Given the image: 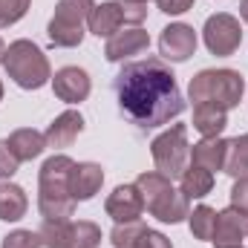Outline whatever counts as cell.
I'll return each instance as SVG.
<instances>
[{"label":"cell","instance_id":"1","mask_svg":"<svg viewBox=\"0 0 248 248\" xmlns=\"http://www.w3.org/2000/svg\"><path fill=\"white\" fill-rule=\"evenodd\" d=\"M113 90L122 116L141 130L162 127L185 113L176 75L162 58L124 63L122 72L113 78Z\"/></svg>","mask_w":248,"mask_h":248},{"label":"cell","instance_id":"2","mask_svg":"<svg viewBox=\"0 0 248 248\" xmlns=\"http://www.w3.org/2000/svg\"><path fill=\"white\" fill-rule=\"evenodd\" d=\"M72 159L69 156H49L41 165L38 173V211L46 222H66L75 214V199L69 196V170H72Z\"/></svg>","mask_w":248,"mask_h":248},{"label":"cell","instance_id":"3","mask_svg":"<svg viewBox=\"0 0 248 248\" xmlns=\"http://www.w3.org/2000/svg\"><path fill=\"white\" fill-rule=\"evenodd\" d=\"M246 78L237 69H202L187 84V98L193 104H217L222 110H234L243 101Z\"/></svg>","mask_w":248,"mask_h":248},{"label":"cell","instance_id":"4","mask_svg":"<svg viewBox=\"0 0 248 248\" xmlns=\"http://www.w3.org/2000/svg\"><path fill=\"white\" fill-rule=\"evenodd\" d=\"M136 187L144 199V208L159 219V222H168V225H176L182 222L187 214V196L182 190L170 185L168 176H162L159 170H147V173H139Z\"/></svg>","mask_w":248,"mask_h":248},{"label":"cell","instance_id":"5","mask_svg":"<svg viewBox=\"0 0 248 248\" xmlns=\"http://www.w3.org/2000/svg\"><path fill=\"white\" fill-rule=\"evenodd\" d=\"M3 66H6L9 78L20 90H41L52 78V69H49L46 55L32 41H26V38H20V41H15V44L6 46Z\"/></svg>","mask_w":248,"mask_h":248},{"label":"cell","instance_id":"6","mask_svg":"<svg viewBox=\"0 0 248 248\" xmlns=\"http://www.w3.org/2000/svg\"><path fill=\"white\" fill-rule=\"evenodd\" d=\"M93 0H58L55 6V15L46 26V35L55 46L63 49H72V46H81L84 41V23L93 12Z\"/></svg>","mask_w":248,"mask_h":248},{"label":"cell","instance_id":"7","mask_svg":"<svg viewBox=\"0 0 248 248\" xmlns=\"http://www.w3.org/2000/svg\"><path fill=\"white\" fill-rule=\"evenodd\" d=\"M150 153H153L156 170L162 176L179 179L187 168V159H190V144H187L185 124H173L170 130H165L162 136H156L153 144H150Z\"/></svg>","mask_w":248,"mask_h":248},{"label":"cell","instance_id":"8","mask_svg":"<svg viewBox=\"0 0 248 248\" xmlns=\"http://www.w3.org/2000/svg\"><path fill=\"white\" fill-rule=\"evenodd\" d=\"M41 240L46 248H98L101 246V228L90 219H66V222H46L41 225Z\"/></svg>","mask_w":248,"mask_h":248},{"label":"cell","instance_id":"9","mask_svg":"<svg viewBox=\"0 0 248 248\" xmlns=\"http://www.w3.org/2000/svg\"><path fill=\"white\" fill-rule=\"evenodd\" d=\"M202 38H205V46L211 55H219V58H228L240 49L243 44V29H240V20L228 12H219V15H211L205 20V29H202Z\"/></svg>","mask_w":248,"mask_h":248},{"label":"cell","instance_id":"10","mask_svg":"<svg viewBox=\"0 0 248 248\" xmlns=\"http://www.w3.org/2000/svg\"><path fill=\"white\" fill-rule=\"evenodd\" d=\"M159 52H162L165 61H173V63L187 61L196 52V32H193V26H187V23L165 26L162 38H159Z\"/></svg>","mask_w":248,"mask_h":248},{"label":"cell","instance_id":"11","mask_svg":"<svg viewBox=\"0 0 248 248\" xmlns=\"http://www.w3.org/2000/svg\"><path fill=\"white\" fill-rule=\"evenodd\" d=\"M248 237V214L240 208H225L217 214V225H214V237L211 243L217 248L225 246H243V240Z\"/></svg>","mask_w":248,"mask_h":248},{"label":"cell","instance_id":"12","mask_svg":"<svg viewBox=\"0 0 248 248\" xmlns=\"http://www.w3.org/2000/svg\"><path fill=\"white\" fill-rule=\"evenodd\" d=\"M104 211H107V217H113V222H136V219H141L144 199L136 185H119L107 196Z\"/></svg>","mask_w":248,"mask_h":248},{"label":"cell","instance_id":"13","mask_svg":"<svg viewBox=\"0 0 248 248\" xmlns=\"http://www.w3.org/2000/svg\"><path fill=\"white\" fill-rule=\"evenodd\" d=\"M52 90L66 104H81V101H87L93 84H90V75L81 66H63L52 78Z\"/></svg>","mask_w":248,"mask_h":248},{"label":"cell","instance_id":"14","mask_svg":"<svg viewBox=\"0 0 248 248\" xmlns=\"http://www.w3.org/2000/svg\"><path fill=\"white\" fill-rule=\"evenodd\" d=\"M104 185V170L95 162H75L69 170V196L75 202H87L93 199Z\"/></svg>","mask_w":248,"mask_h":248},{"label":"cell","instance_id":"15","mask_svg":"<svg viewBox=\"0 0 248 248\" xmlns=\"http://www.w3.org/2000/svg\"><path fill=\"white\" fill-rule=\"evenodd\" d=\"M147 46H150V35H147L144 29L133 26V29H127V32H116V35L107 41L104 58L113 61V63H119V61H124V58H130V55L144 52Z\"/></svg>","mask_w":248,"mask_h":248},{"label":"cell","instance_id":"16","mask_svg":"<svg viewBox=\"0 0 248 248\" xmlns=\"http://www.w3.org/2000/svg\"><path fill=\"white\" fill-rule=\"evenodd\" d=\"M81 133H84V116H81L78 110H66V113H61L55 122L46 127L44 139H46V147L63 150V147H69Z\"/></svg>","mask_w":248,"mask_h":248},{"label":"cell","instance_id":"17","mask_svg":"<svg viewBox=\"0 0 248 248\" xmlns=\"http://www.w3.org/2000/svg\"><path fill=\"white\" fill-rule=\"evenodd\" d=\"M87 23H90V32H93L95 38H113V35L119 32V26L124 23L122 3L107 0V3H101V6H93Z\"/></svg>","mask_w":248,"mask_h":248},{"label":"cell","instance_id":"18","mask_svg":"<svg viewBox=\"0 0 248 248\" xmlns=\"http://www.w3.org/2000/svg\"><path fill=\"white\" fill-rule=\"evenodd\" d=\"M6 144H9V150L15 153L17 162H32V159H38L44 153L46 139H44V133H38L32 127H20L6 139Z\"/></svg>","mask_w":248,"mask_h":248},{"label":"cell","instance_id":"19","mask_svg":"<svg viewBox=\"0 0 248 248\" xmlns=\"http://www.w3.org/2000/svg\"><path fill=\"white\" fill-rule=\"evenodd\" d=\"M225 150H228V141L225 139H219V136H214V139H202V141H196L193 147H190V159H193V165H199V168H205V170H222V165H225Z\"/></svg>","mask_w":248,"mask_h":248},{"label":"cell","instance_id":"20","mask_svg":"<svg viewBox=\"0 0 248 248\" xmlns=\"http://www.w3.org/2000/svg\"><path fill=\"white\" fill-rule=\"evenodd\" d=\"M193 127L205 139H214L228 127V110L217 104H193Z\"/></svg>","mask_w":248,"mask_h":248},{"label":"cell","instance_id":"21","mask_svg":"<svg viewBox=\"0 0 248 248\" xmlns=\"http://www.w3.org/2000/svg\"><path fill=\"white\" fill-rule=\"evenodd\" d=\"M26 208H29V199L23 193L20 185H12V182H3L0 185V219L3 222H17L26 217Z\"/></svg>","mask_w":248,"mask_h":248},{"label":"cell","instance_id":"22","mask_svg":"<svg viewBox=\"0 0 248 248\" xmlns=\"http://www.w3.org/2000/svg\"><path fill=\"white\" fill-rule=\"evenodd\" d=\"M179 179H182V193H185L187 199H202V196H208L214 190V173L205 170V168H199V165L185 168V173Z\"/></svg>","mask_w":248,"mask_h":248},{"label":"cell","instance_id":"23","mask_svg":"<svg viewBox=\"0 0 248 248\" xmlns=\"http://www.w3.org/2000/svg\"><path fill=\"white\" fill-rule=\"evenodd\" d=\"M222 170H225L228 176H234V179L248 176V133H243V136H237V139L228 141Z\"/></svg>","mask_w":248,"mask_h":248},{"label":"cell","instance_id":"24","mask_svg":"<svg viewBox=\"0 0 248 248\" xmlns=\"http://www.w3.org/2000/svg\"><path fill=\"white\" fill-rule=\"evenodd\" d=\"M187 217H190V234H193L196 240L211 243L214 225H217V211L208 208V205H199V208H193V214H187Z\"/></svg>","mask_w":248,"mask_h":248},{"label":"cell","instance_id":"25","mask_svg":"<svg viewBox=\"0 0 248 248\" xmlns=\"http://www.w3.org/2000/svg\"><path fill=\"white\" fill-rule=\"evenodd\" d=\"M144 231L147 228L141 225V219H136V222H116V228L110 234V243H113V248H136Z\"/></svg>","mask_w":248,"mask_h":248},{"label":"cell","instance_id":"26","mask_svg":"<svg viewBox=\"0 0 248 248\" xmlns=\"http://www.w3.org/2000/svg\"><path fill=\"white\" fill-rule=\"evenodd\" d=\"M29 12V0H0V29L17 23Z\"/></svg>","mask_w":248,"mask_h":248},{"label":"cell","instance_id":"27","mask_svg":"<svg viewBox=\"0 0 248 248\" xmlns=\"http://www.w3.org/2000/svg\"><path fill=\"white\" fill-rule=\"evenodd\" d=\"M0 248H44V240L38 231H12L3 237V246Z\"/></svg>","mask_w":248,"mask_h":248},{"label":"cell","instance_id":"28","mask_svg":"<svg viewBox=\"0 0 248 248\" xmlns=\"http://www.w3.org/2000/svg\"><path fill=\"white\" fill-rule=\"evenodd\" d=\"M122 15H124V23H133V26H139V23L147 17V3L122 0Z\"/></svg>","mask_w":248,"mask_h":248},{"label":"cell","instance_id":"29","mask_svg":"<svg viewBox=\"0 0 248 248\" xmlns=\"http://www.w3.org/2000/svg\"><path fill=\"white\" fill-rule=\"evenodd\" d=\"M17 159H15V153L9 150V144L6 141H0V176L3 179H9V176H15L17 173Z\"/></svg>","mask_w":248,"mask_h":248},{"label":"cell","instance_id":"30","mask_svg":"<svg viewBox=\"0 0 248 248\" xmlns=\"http://www.w3.org/2000/svg\"><path fill=\"white\" fill-rule=\"evenodd\" d=\"M231 205L248 214V176H240L231 187Z\"/></svg>","mask_w":248,"mask_h":248},{"label":"cell","instance_id":"31","mask_svg":"<svg viewBox=\"0 0 248 248\" xmlns=\"http://www.w3.org/2000/svg\"><path fill=\"white\" fill-rule=\"evenodd\" d=\"M136 248H173V246H170V240H168L165 234H159V231H150V228H147V231L141 234V240H139V246H136Z\"/></svg>","mask_w":248,"mask_h":248},{"label":"cell","instance_id":"32","mask_svg":"<svg viewBox=\"0 0 248 248\" xmlns=\"http://www.w3.org/2000/svg\"><path fill=\"white\" fill-rule=\"evenodd\" d=\"M156 3L165 15H185L187 9H193V0H156Z\"/></svg>","mask_w":248,"mask_h":248},{"label":"cell","instance_id":"33","mask_svg":"<svg viewBox=\"0 0 248 248\" xmlns=\"http://www.w3.org/2000/svg\"><path fill=\"white\" fill-rule=\"evenodd\" d=\"M240 15H243V20L248 23V0H240Z\"/></svg>","mask_w":248,"mask_h":248},{"label":"cell","instance_id":"34","mask_svg":"<svg viewBox=\"0 0 248 248\" xmlns=\"http://www.w3.org/2000/svg\"><path fill=\"white\" fill-rule=\"evenodd\" d=\"M3 58H6V44L0 41V63H3Z\"/></svg>","mask_w":248,"mask_h":248},{"label":"cell","instance_id":"35","mask_svg":"<svg viewBox=\"0 0 248 248\" xmlns=\"http://www.w3.org/2000/svg\"><path fill=\"white\" fill-rule=\"evenodd\" d=\"M0 101H3V84H0Z\"/></svg>","mask_w":248,"mask_h":248},{"label":"cell","instance_id":"36","mask_svg":"<svg viewBox=\"0 0 248 248\" xmlns=\"http://www.w3.org/2000/svg\"><path fill=\"white\" fill-rule=\"evenodd\" d=\"M225 248H243V246H225Z\"/></svg>","mask_w":248,"mask_h":248},{"label":"cell","instance_id":"37","mask_svg":"<svg viewBox=\"0 0 248 248\" xmlns=\"http://www.w3.org/2000/svg\"><path fill=\"white\" fill-rule=\"evenodd\" d=\"M133 3H147V0H133Z\"/></svg>","mask_w":248,"mask_h":248}]
</instances>
